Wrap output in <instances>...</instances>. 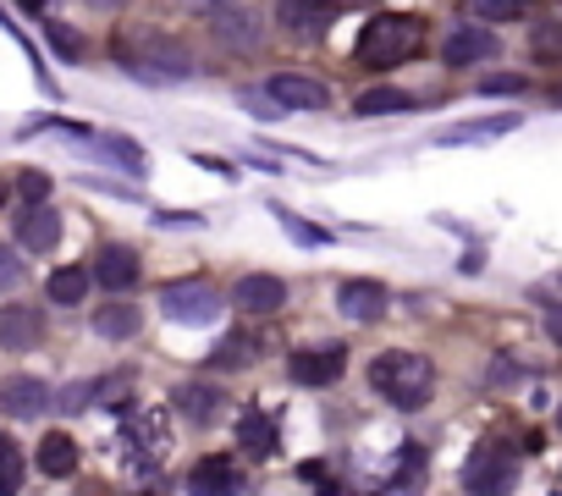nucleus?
<instances>
[{
  "instance_id": "ddd939ff",
  "label": "nucleus",
  "mask_w": 562,
  "mask_h": 496,
  "mask_svg": "<svg viewBox=\"0 0 562 496\" xmlns=\"http://www.w3.org/2000/svg\"><path fill=\"white\" fill-rule=\"evenodd\" d=\"M496 56V34L491 29H452L447 40H441V61L447 67H480V61H491Z\"/></svg>"
},
{
  "instance_id": "b1692460",
  "label": "nucleus",
  "mask_w": 562,
  "mask_h": 496,
  "mask_svg": "<svg viewBox=\"0 0 562 496\" xmlns=\"http://www.w3.org/2000/svg\"><path fill=\"white\" fill-rule=\"evenodd\" d=\"M270 215L281 221V232H288L293 243H310V248H326V243H331V232H326V226H315V221H304V215H293L288 204H270Z\"/></svg>"
},
{
  "instance_id": "f3484780",
  "label": "nucleus",
  "mask_w": 562,
  "mask_h": 496,
  "mask_svg": "<svg viewBox=\"0 0 562 496\" xmlns=\"http://www.w3.org/2000/svg\"><path fill=\"white\" fill-rule=\"evenodd\" d=\"M34 463H40V474H50V480H67V474H78V441H72L67 430H50V436L40 441Z\"/></svg>"
},
{
  "instance_id": "c756f323",
  "label": "nucleus",
  "mask_w": 562,
  "mask_h": 496,
  "mask_svg": "<svg viewBox=\"0 0 562 496\" xmlns=\"http://www.w3.org/2000/svg\"><path fill=\"white\" fill-rule=\"evenodd\" d=\"M127 392H133V375H127V370H116V375L94 381V403H122Z\"/></svg>"
},
{
  "instance_id": "c9c22d12",
  "label": "nucleus",
  "mask_w": 562,
  "mask_h": 496,
  "mask_svg": "<svg viewBox=\"0 0 562 496\" xmlns=\"http://www.w3.org/2000/svg\"><path fill=\"white\" fill-rule=\"evenodd\" d=\"M419 469H425V452H419V447H403V485H414Z\"/></svg>"
},
{
  "instance_id": "58836bf2",
  "label": "nucleus",
  "mask_w": 562,
  "mask_h": 496,
  "mask_svg": "<svg viewBox=\"0 0 562 496\" xmlns=\"http://www.w3.org/2000/svg\"><path fill=\"white\" fill-rule=\"evenodd\" d=\"M18 7H23V12H45V7H50V0H18Z\"/></svg>"
},
{
  "instance_id": "9d476101",
  "label": "nucleus",
  "mask_w": 562,
  "mask_h": 496,
  "mask_svg": "<svg viewBox=\"0 0 562 496\" xmlns=\"http://www.w3.org/2000/svg\"><path fill=\"white\" fill-rule=\"evenodd\" d=\"M0 408L12 419H40L50 408V386L40 375H12V381H0Z\"/></svg>"
},
{
  "instance_id": "aec40b11",
  "label": "nucleus",
  "mask_w": 562,
  "mask_h": 496,
  "mask_svg": "<svg viewBox=\"0 0 562 496\" xmlns=\"http://www.w3.org/2000/svg\"><path fill=\"white\" fill-rule=\"evenodd\" d=\"M276 441H281V430H276V419L270 414H259V408H248L243 419H237V447L243 452H276Z\"/></svg>"
},
{
  "instance_id": "4468645a",
  "label": "nucleus",
  "mask_w": 562,
  "mask_h": 496,
  "mask_svg": "<svg viewBox=\"0 0 562 496\" xmlns=\"http://www.w3.org/2000/svg\"><path fill=\"white\" fill-rule=\"evenodd\" d=\"M232 304L243 315H276L281 304H288V282H281V277H243L237 293H232Z\"/></svg>"
},
{
  "instance_id": "cd10ccee",
  "label": "nucleus",
  "mask_w": 562,
  "mask_h": 496,
  "mask_svg": "<svg viewBox=\"0 0 562 496\" xmlns=\"http://www.w3.org/2000/svg\"><path fill=\"white\" fill-rule=\"evenodd\" d=\"M529 7V0H469V12L480 18V23H507V18H518Z\"/></svg>"
},
{
  "instance_id": "4c0bfd02",
  "label": "nucleus",
  "mask_w": 562,
  "mask_h": 496,
  "mask_svg": "<svg viewBox=\"0 0 562 496\" xmlns=\"http://www.w3.org/2000/svg\"><path fill=\"white\" fill-rule=\"evenodd\" d=\"M535 45H540V50H546V56H557V50H562V40H551V34H540V40H535Z\"/></svg>"
},
{
  "instance_id": "393cba45",
  "label": "nucleus",
  "mask_w": 562,
  "mask_h": 496,
  "mask_svg": "<svg viewBox=\"0 0 562 496\" xmlns=\"http://www.w3.org/2000/svg\"><path fill=\"white\" fill-rule=\"evenodd\" d=\"M392 111H414V94L403 89H370L353 100V116H392Z\"/></svg>"
},
{
  "instance_id": "2eb2a0df",
  "label": "nucleus",
  "mask_w": 562,
  "mask_h": 496,
  "mask_svg": "<svg viewBox=\"0 0 562 496\" xmlns=\"http://www.w3.org/2000/svg\"><path fill=\"white\" fill-rule=\"evenodd\" d=\"M270 94H276V105H288V111H321V105L331 100L326 83L299 78V72H276V78H270Z\"/></svg>"
},
{
  "instance_id": "20e7f679",
  "label": "nucleus",
  "mask_w": 562,
  "mask_h": 496,
  "mask_svg": "<svg viewBox=\"0 0 562 496\" xmlns=\"http://www.w3.org/2000/svg\"><path fill=\"white\" fill-rule=\"evenodd\" d=\"M221 304H226V298H221L215 282H204V277L171 282V288L160 293V309H166V320H177V326H215Z\"/></svg>"
},
{
  "instance_id": "0eeeda50",
  "label": "nucleus",
  "mask_w": 562,
  "mask_h": 496,
  "mask_svg": "<svg viewBox=\"0 0 562 496\" xmlns=\"http://www.w3.org/2000/svg\"><path fill=\"white\" fill-rule=\"evenodd\" d=\"M45 342V315L29 304H0V348L7 353H34Z\"/></svg>"
},
{
  "instance_id": "f257e3e1",
  "label": "nucleus",
  "mask_w": 562,
  "mask_h": 496,
  "mask_svg": "<svg viewBox=\"0 0 562 496\" xmlns=\"http://www.w3.org/2000/svg\"><path fill=\"white\" fill-rule=\"evenodd\" d=\"M370 386H375V397H386L392 408L414 414V408H425L430 392H436V364H430L425 353L392 348V353H381V359L370 364Z\"/></svg>"
},
{
  "instance_id": "6ab92c4d",
  "label": "nucleus",
  "mask_w": 562,
  "mask_h": 496,
  "mask_svg": "<svg viewBox=\"0 0 562 496\" xmlns=\"http://www.w3.org/2000/svg\"><path fill=\"white\" fill-rule=\"evenodd\" d=\"M138 326H144V315H138L133 304H105V309H94V337H105V342H127V337H138Z\"/></svg>"
},
{
  "instance_id": "2f4dec72",
  "label": "nucleus",
  "mask_w": 562,
  "mask_h": 496,
  "mask_svg": "<svg viewBox=\"0 0 562 496\" xmlns=\"http://www.w3.org/2000/svg\"><path fill=\"white\" fill-rule=\"evenodd\" d=\"M89 403H94V381H78V386L61 392V408H67V414H78V408H89Z\"/></svg>"
},
{
  "instance_id": "bb28decb",
  "label": "nucleus",
  "mask_w": 562,
  "mask_h": 496,
  "mask_svg": "<svg viewBox=\"0 0 562 496\" xmlns=\"http://www.w3.org/2000/svg\"><path fill=\"white\" fill-rule=\"evenodd\" d=\"M23 452H18V441L12 436H0V496H7V491H18L23 485Z\"/></svg>"
},
{
  "instance_id": "1a4fd4ad",
  "label": "nucleus",
  "mask_w": 562,
  "mask_h": 496,
  "mask_svg": "<svg viewBox=\"0 0 562 496\" xmlns=\"http://www.w3.org/2000/svg\"><path fill=\"white\" fill-rule=\"evenodd\" d=\"M171 408L188 419V425H215V414L226 408V392L215 381H182L171 392Z\"/></svg>"
},
{
  "instance_id": "dca6fc26",
  "label": "nucleus",
  "mask_w": 562,
  "mask_h": 496,
  "mask_svg": "<svg viewBox=\"0 0 562 496\" xmlns=\"http://www.w3.org/2000/svg\"><path fill=\"white\" fill-rule=\"evenodd\" d=\"M276 18H281V29H288V34H326V23H331V7H326V0H281V7H276Z\"/></svg>"
},
{
  "instance_id": "39448f33",
  "label": "nucleus",
  "mask_w": 562,
  "mask_h": 496,
  "mask_svg": "<svg viewBox=\"0 0 562 496\" xmlns=\"http://www.w3.org/2000/svg\"><path fill=\"white\" fill-rule=\"evenodd\" d=\"M513 474H518V452H513L507 441H496V436H485V441L469 452V463H463V485H469V491H507Z\"/></svg>"
},
{
  "instance_id": "f8f14e48",
  "label": "nucleus",
  "mask_w": 562,
  "mask_h": 496,
  "mask_svg": "<svg viewBox=\"0 0 562 496\" xmlns=\"http://www.w3.org/2000/svg\"><path fill=\"white\" fill-rule=\"evenodd\" d=\"M94 282H100L105 293H127V288L138 282V248H127V243H105V248H100V260H94Z\"/></svg>"
},
{
  "instance_id": "423d86ee",
  "label": "nucleus",
  "mask_w": 562,
  "mask_h": 496,
  "mask_svg": "<svg viewBox=\"0 0 562 496\" xmlns=\"http://www.w3.org/2000/svg\"><path fill=\"white\" fill-rule=\"evenodd\" d=\"M18 243L34 248V255H50V248L61 243V210L45 204V199L23 204V210H18Z\"/></svg>"
},
{
  "instance_id": "a211bd4d",
  "label": "nucleus",
  "mask_w": 562,
  "mask_h": 496,
  "mask_svg": "<svg viewBox=\"0 0 562 496\" xmlns=\"http://www.w3.org/2000/svg\"><path fill=\"white\" fill-rule=\"evenodd\" d=\"M89 144L111 160V166H122L127 177H144L149 171V160H144V149L133 144V138H116V133H89Z\"/></svg>"
},
{
  "instance_id": "473e14b6",
  "label": "nucleus",
  "mask_w": 562,
  "mask_h": 496,
  "mask_svg": "<svg viewBox=\"0 0 562 496\" xmlns=\"http://www.w3.org/2000/svg\"><path fill=\"white\" fill-rule=\"evenodd\" d=\"M45 34H50V45H56V50H61V56H67V61H78V56H83V45H78V40H72V34H67V29H61V23H50V29H45Z\"/></svg>"
},
{
  "instance_id": "a19ab883",
  "label": "nucleus",
  "mask_w": 562,
  "mask_h": 496,
  "mask_svg": "<svg viewBox=\"0 0 562 496\" xmlns=\"http://www.w3.org/2000/svg\"><path fill=\"white\" fill-rule=\"evenodd\" d=\"M0 199H7V182H0Z\"/></svg>"
},
{
  "instance_id": "f03ea898",
  "label": "nucleus",
  "mask_w": 562,
  "mask_h": 496,
  "mask_svg": "<svg viewBox=\"0 0 562 496\" xmlns=\"http://www.w3.org/2000/svg\"><path fill=\"white\" fill-rule=\"evenodd\" d=\"M419 50H425V23L419 18L392 12V18H370L359 29V61L375 67V72H392V67L414 61Z\"/></svg>"
},
{
  "instance_id": "9b49d317",
  "label": "nucleus",
  "mask_w": 562,
  "mask_h": 496,
  "mask_svg": "<svg viewBox=\"0 0 562 496\" xmlns=\"http://www.w3.org/2000/svg\"><path fill=\"white\" fill-rule=\"evenodd\" d=\"M342 370H348V353L342 348H304V353H293V381L299 386H331V381H342Z\"/></svg>"
},
{
  "instance_id": "412c9836",
  "label": "nucleus",
  "mask_w": 562,
  "mask_h": 496,
  "mask_svg": "<svg viewBox=\"0 0 562 496\" xmlns=\"http://www.w3.org/2000/svg\"><path fill=\"white\" fill-rule=\"evenodd\" d=\"M518 127V116H491V122H463V127H441L436 133V144H491V138H502V133H513Z\"/></svg>"
},
{
  "instance_id": "7c9ffc66",
  "label": "nucleus",
  "mask_w": 562,
  "mask_h": 496,
  "mask_svg": "<svg viewBox=\"0 0 562 496\" xmlns=\"http://www.w3.org/2000/svg\"><path fill=\"white\" fill-rule=\"evenodd\" d=\"M12 288H23V260L0 243V293H12Z\"/></svg>"
},
{
  "instance_id": "a878e982",
  "label": "nucleus",
  "mask_w": 562,
  "mask_h": 496,
  "mask_svg": "<svg viewBox=\"0 0 562 496\" xmlns=\"http://www.w3.org/2000/svg\"><path fill=\"white\" fill-rule=\"evenodd\" d=\"M254 353H259V337H248V331H232V337H226V342L210 353V364H215V370H237V364H248Z\"/></svg>"
},
{
  "instance_id": "72a5a7b5",
  "label": "nucleus",
  "mask_w": 562,
  "mask_h": 496,
  "mask_svg": "<svg viewBox=\"0 0 562 496\" xmlns=\"http://www.w3.org/2000/svg\"><path fill=\"white\" fill-rule=\"evenodd\" d=\"M18 193H23V204H34V199H45V193H50V177H40V171H29V177L18 182Z\"/></svg>"
},
{
  "instance_id": "f704fd0d",
  "label": "nucleus",
  "mask_w": 562,
  "mask_h": 496,
  "mask_svg": "<svg viewBox=\"0 0 562 496\" xmlns=\"http://www.w3.org/2000/svg\"><path fill=\"white\" fill-rule=\"evenodd\" d=\"M513 89H524L518 72H502V78H485V83H480V94H513Z\"/></svg>"
},
{
  "instance_id": "e433bc0d",
  "label": "nucleus",
  "mask_w": 562,
  "mask_h": 496,
  "mask_svg": "<svg viewBox=\"0 0 562 496\" xmlns=\"http://www.w3.org/2000/svg\"><path fill=\"white\" fill-rule=\"evenodd\" d=\"M83 7H94V12H122L127 0H83Z\"/></svg>"
},
{
  "instance_id": "5701e85b",
  "label": "nucleus",
  "mask_w": 562,
  "mask_h": 496,
  "mask_svg": "<svg viewBox=\"0 0 562 496\" xmlns=\"http://www.w3.org/2000/svg\"><path fill=\"white\" fill-rule=\"evenodd\" d=\"M237 485H243V474L232 469V458H204L188 474V491H237Z\"/></svg>"
},
{
  "instance_id": "ea45409f",
  "label": "nucleus",
  "mask_w": 562,
  "mask_h": 496,
  "mask_svg": "<svg viewBox=\"0 0 562 496\" xmlns=\"http://www.w3.org/2000/svg\"><path fill=\"white\" fill-rule=\"evenodd\" d=\"M551 337H557V342H562V309H557V315H551Z\"/></svg>"
},
{
  "instance_id": "4be33fe9",
  "label": "nucleus",
  "mask_w": 562,
  "mask_h": 496,
  "mask_svg": "<svg viewBox=\"0 0 562 496\" xmlns=\"http://www.w3.org/2000/svg\"><path fill=\"white\" fill-rule=\"evenodd\" d=\"M89 282H94V271H83V266H61V271H56V277L45 282V293H50V304L72 309V304H83Z\"/></svg>"
},
{
  "instance_id": "7ed1b4c3",
  "label": "nucleus",
  "mask_w": 562,
  "mask_h": 496,
  "mask_svg": "<svg viewBox=\"0 0 562 496\" xmlns=\"http://www.w3.org/2000/svg\"><path fill=\"white\" fill-rule=\"evenodd\" d=\"M116 56L122 67L138 78V83H188L193 78V56L160 34H138V40H116Z\"/></svg>"
},
{
  "instance_id": "c85d7f7f",
  "label": "nucleus",
  "mask_w": 562,
  "mask_h": 496,
  "mask_svg": "<svg viewBox=\"0 0 562 496\" xmlns=\"http://www.w3.org/2000/svg\"><path fill=\"white\" fill-rule=\"evenodd\" d=\"M524 375H529V364H524V359H513V353L491 359V370H485V381H491V386H513V381H524Z\"/></svg>"
},
{
  "instance_id": "6e6552de",
  "label": "nucleus",
  "mask_w": 562,
  "mask_h": 496,
  "mask_svg": "<svg viewBox=\"0 0 562 496\" xmlns=\"http://www.w3.org/2000/svg\"><path fill=\"white\" fill-rule=\"evenodd\" d=\"M337 309H342V320H353V326H375V320L386 315V288L353 277V282L337 288Z\"/></svg>"
}]
</instances>
